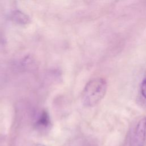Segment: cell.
Segmentation results:
<instances>
[{"mask_svg": "<svg viewBox=\"0 0 146 146\" xmlns=\"http://www.w3.org/2000/svg\"><path fill=\"white\" fill-rule=\"evenodd\" d=\"M11 18L15 22L20 24H25L29 22L27 16L20 11H15L12 14Z\"/></svg>", "mask_w": 146, "mask_h": 146, "instance_id": "277c9868", "label": "cell"}, {"mask_svg": "<svg viewBox=\"0 0 146 146\" xmlns=\"http://www.w3.org/2000/svg\"><path fill=\"white\" fill-rule=\"evenodd\" d=\"M36 146H45L44 145H43V144H37Z\"/></svg>", "mask_w": 146, "mask_h": 146, "instance_id": "8992f818", "label": "cell"}, {"mask_svg": "<svg viewBox=\"0 0 146 146\" xmlns=\"http://www.w3.org/2000/svg\"><path fill=\"white\" fill-rule=\"evenodd\" d=\"M50 123V119L47 113L43 111L38 119L35 125L38 129H46L49 126Z\"/></svg>", "mask_w": 146, "mask_h": 146, "instance_id": "3957f363", "label": "cell"}, {"mask_svg": "<svg viewBox=\"0 0 146 146\" xmlns=\"http://www.w3.org/2000/svg\"><path fill=\"white\" fill-rule=\"evenodd\" d=\"M141 92L142 95L146 99V78L142 82L141 85Z\"/></svg>", "mask_w": 146, "mask_h": 146, "instance_id": "5b68a950", "label": "cell"}, {"mask_svg": "<svg viewBox=\"0 0 146 146\" xmlns=\"http://www.w3.org/2000/svg\"><path fill=\"white\" fill-rule=\"evenodd\" d=\"M146 136V117L141 118L135 129L133 146H144Z\"/></svg>", "mask_w": 146, "mask_h": 146, "instance_id": "7a4b0ae2", "label": "cell"}, {"mask_svg": "<svg viewBox=\"0 0 146 146\" xmlns=\"http://www.w3.org/2000/svg\"><path fill=\"white\" fill-rule=\"evenodd\" d=\"M107 88V82L103 78H96L89 81L82 95L83 104L87 107H93L98 104L104 98Z\"/></svg>", "mask_w": 146, "mask_h": 146, "instance_id": "6da1fadb", "label": "cell"}]
</instances>
